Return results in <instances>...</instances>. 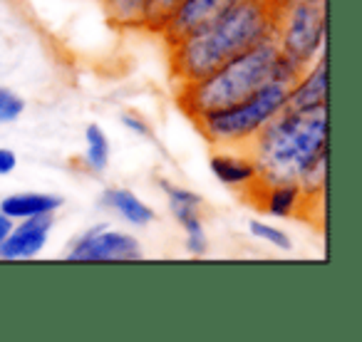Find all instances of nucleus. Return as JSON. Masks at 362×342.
I'll use <instances>...</instances> for the list:
<instances>
[{"label":"nucleus","mask_w":362,"mask_h":342,"mask_svg":"<svg viewBox=\"0 0 362 342\" xmlns=\"http://www.w3.org/2000/svg\"><path fill=\"white\" fill-rule=\"evenodd\" d=\"M283 0H236L169 45L171 77L189 85L263 37L276 35Z\"/></svg>","instance_id":"1"},{"label":"nucleus","mask_w":362,"mask_h":342,"mask_svg":"<svg viewBox=\"0 0 362 342\" xmlns=\"http://www.w3.org/2000/svg\"><path fill=\"white\" fill-rule=\"evenodd\" d=\"M327 110H283L251 141L246 151L256 161L263 184L298 182L305 169L327 154Z\"/></svg>","instance_id":"2"},{"label":"nucleus","mask_w":362,"mask_h":342,"mask_svg":"<svg viewBox=\"0 0 362 342\" xmlns=\"http://www.w3.org/2000/svg\"><path fill=\"white\" fill-rule=\"evenodd\" d=\"M281 55L276 35L263 37L248 50L233 55L206 77L179 87V105L192 119L211 110L231 107L251 97L266 82L273 80V67Z\"/></svg>","instance_id":"3"},{"label":"nucleus","mask_w":362,"mask_h":342,"mask_svg":"<svg viewBox=\"0 0 362 342\" xmlns=\"http://www.w3.org/2000/svg\"><path fill=\"white\" fill-rule=\"evenodd\" d=\"M288 90L291 85L271 80L246 100L231 107L211 110L194 122L209 144L218 149H241V146L246 149L248 141L288 107Z\"/></svg>","instance_id":"4"},{"label":"nucleus","mask_w":362,"mask_h":342,"mask_svg":"<svg viewBox=\"0 0 362 342\" xmlns=\"http://www.w3.org/2000/svg\"><path fill=\"white\" fill-rule=\"evenodd\" d=\"M325 6L305 0H283L276 40L281 52L300 70H308L325 52Z\"/></svg>","instance_id":"5"},{"label":"nucleus","mask_w":362,"mask_h":342,"mask_svg":"<svg viewBox=\"0 0 362 342\" xmlns=\"http://www.w3.org/2000/svg\"><path fill=\"white\" fill-rule=\"evenodd\" d=\"M62 258L75 263H127L141 261L144 251L132 233L115 231L107 223H97L80 233L62 253Z\"/></svg>","instance_id":"6"},{"label":"nucleus","mask_w":362,"mask_h":342,"mask_svg":"<svg viewBox=\"0 0 362 342\" xmlns=\"http://www.w3.org/2000/svg\"><path fill=\"white\" fill-rule=\"evenodd\" d=\"M159 189L166 194L171 216L176 218V223L187 233V251L192 256H204L209 251V238L206 231H204V218H202L204 199L199 194H194L192 189L174 187L166 179L159 182Z\"/></svg>","instance_id":"7"},{"label":"nucleus","mask_w":362,"mask_h":342,"mask_svg":"<svg viewBox=\"0 0 362 342\" xmlns=\"http://www.w3.org/2000/svg\"><path fill=\"white\" fill-rule=\"evenodd\" d=\"M52 228H55V213L21 218V223L13 226L11 236L0 246V258L3 261H30L45 248Z\"/></svg>","instance_id":"8"},{"label":"nucleus","mask_w":362,"mask_h":342,"mask_svg":"<svg viewBox=\"0 0 362 342\" xmlns=\"http://www.w3.org/2000/svg\"><path fill=\"white\" fill-rule=\"evenodd\" d=\"M231 3H236V0H179L174 11L169 13V18H166L159 35L164 37L166 45H171L187 33H192L194 28L206 23L209 18L221 13L223 8H228Z\"/></svg>","instance_id":"9"},{"label":"nucleus","mask_w":362,"mask_h":342,"mask_svg":"<svg viewBox=\"0 0 362 342\" xmlns=\"http://www.w3.org/2000/svg\"><path fill=\"white\" fill-rule=\"evenodd\" d=\"M288 110L315 112L327 110V57L322 52L288 90Z\"/></svg>","instance_id":"10"},{"label":"nucleus","mask_w":362,"mask_h":342,"mask_svg":"<svg viewBox=\"0 0 362 342\" xmlns=\"http://www.w3.org/2000/svg\"><path fill=\"white\" fill-rule=\"evenodd\" d=\"M248 196H256V206L266 211L268 216L276 218H291L305 206V194H303L298 182H278V184H263L248 189Z\"/></svg>","instance_id":"11"},{"label":"nucleus","mask_w":362,"mask_h":342,"mask_svg":"<svg viewBox=\"0 0 362 342\" xmlns=\"http://www.w3.org/2000/svg\"><path fill=\"white\" fill-rule=\"evenodd\" d=\"M209 166H211L214 177L228 189H243V191H248V189L261 182L256 161L251 159V154L246 149H243V154L231 149L214 151L211 159H209Z\"/></svg>","instance_id":"12"},{"label":"nucleus","mask_w":362,"mask_h":342,"mask_svg":"<svg viewBox=\"0 0 362 342\" xmlns=\"http://www.w3.org/2000/svg\"><path fill=\"white\" fill-rule=\"evenodd\" d=\"M100 206L110 208V211H115L119 218H124L127 223L139 226V228L154 223V218H156V211L149 206V204L141 201L134 191L119 189V187L105 189V191L100 194Z\"/></svg>","instance_id":"13"},{"label":"nucleus","mask_w":362,"mask_h":342,"mask_svg":"<svg viewBox=\"0 0 362 342\" xmlns=\"http://www.w3.org/2000/svg\"><path fill=\"white\" fill-rule=\"evenodd\" d=\"M65 204V199L57 194H40V191H23L11 194L0 201V211L11 216L13 221L30 216H42V213H57Z\"/></svg>","instance_id":"14"},{"label":"nucleus","mask_w":362,"mask_h":342,"mask_svg":"<svg viewBox=\"0 0 362 342\" xmlns=\"http://www.w3.org/2000/svg\"><path fill=\"white\" fill-rule=\"evenodd\" d=\"M85 169L92 174H102L110 166V139H107L105 129L90 124L85 129Z\"/></svg>","instance_id":"15"},{"label":"nucleus","mask_w":362,"mask_h":342,"mask_svg":"<svg viewBox=\"0 0 362 342\" xmlns=\"http://www.w3.org/2000/svg\"><path fill=\"white\" fill-rule=\"evenodd\" d=\"M112 23L124 28H139L144 20L146 0H102Z\"/></svg>","instance_id":"16"},{"label":"nucleus","mask_w":362,"mask_h":342,"mask_svg":"<svg viewBox=\"0 0 362 342\" xmlns=\"http://www.w3.org/2000/svg\"><path fill=\"white\" fill-rule=\"evenodd\" d=\"M179 0H146V11H144V20L141 28H146L149 33H161L169 13L174 11V6Z\"/></svg>","instance_id":"17"},{"label":"nucleus","mask_w":362,"mask_h":342,"mask_svg":"<svg viewBox=\"0 0 362 342\" xmlns=\"http://www.w3.org/2000/svg\"><path fill=\"white\" fill-rule=\"evenodd\" d=\"M248 231H251V236L261 238L263 243H271V246L281 248V251H291V248H293L291 236H288V233L283 231V228L271 226V223L251 221V223H248Z\"/></svg>","instance_id":"18"},{"label":"nucleus","mask_w":362,"mask_h":342,"mask_svg":"<svg viewBox=\"0 0 362 342\" xmlns=\"http://www.w3.org/2000/svg\"><path fill=\"white\" fill-rule=\"evenodd\" d=\"M25 112V100L11 87L0 85V124H11V122L21 119Z\"/></svg>","instance_id":"19"},{"label":"nucleus","mask_w":362,"mask_h":342,"mask_svg":"<svg viewBox=\"0 0 362 342\" xmlns=\"http://www.w3.org/2000/svg\"><path fill=\"white\" fill-rule=\"evenodd\" d=\"M122 124L127 126L129 131H134V134H139V136H146V139H151V126H149V122L144 119V117H139V114H122Z\"/></svg>","instance_id":"20"},{"label":"nucleus","mask_w":362,"mask_h":342,"mask_svg":"<svg viewBox=\"0 0 362 342\" xmlns=\"http://www.w3.org/2000/svg\"><path fill=\"white\" fill-rule=\"evenodd\" d=\"M18 166V156L13 149H6V146H0V177H8L13 174Z\"/></svg>","instance_id":"21"},{"label":"nucleus","mask_w":362,"mask_h":342,"mask_svg":"<svg viewBox=\"0 0 362 342\" xmlns=\"http://www.w3.org/2000/svg\"><path fill=\"white\" fill-rule=\"evenodd\" d=\"M13 226H16V221H13L11 216H6V213L0 211V246H3V243H6V238L11 236Z\"/></svg>","instance_id":"22"},{"label":"nucleus","mask_w":362,"mask_h":342,"mask_svg":"<svg viewBox=\"0 0 362 342\" xmlns=\"http://www.w3.org/2000/svg\"><path fill=\"white\" fill-rule=\"evenodd\" d=\"M305 3H320V6H325V0H305Z\"/></svg>","instance_id":"23"}]
</instances>
